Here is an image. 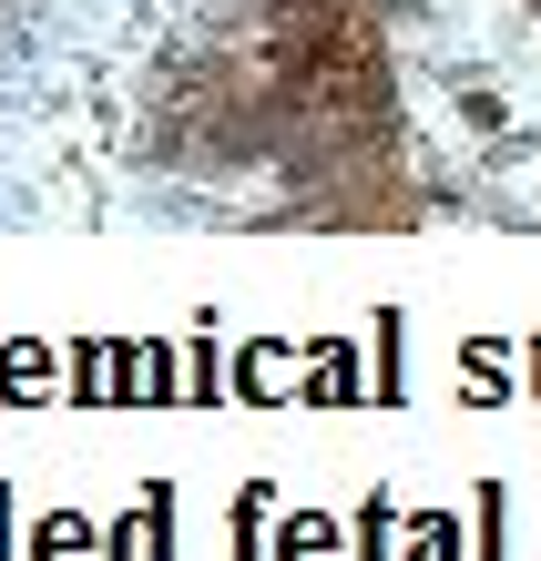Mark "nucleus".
I'll use <instances>...</instances> for the list:
<instances>
[{
  "instance_id": "obj_3",
  "label": "nucleus",
  "mask_w": 541,
  "mask_h": 561,
  "mask_svg": "<svg viewBox=\"0 0 541 561\" xmlns=\"http://www.w3.org/2000/svg\"><path fill=\"white\" fill-rule=\"evenodd\" d=\"M42 388H61V357L52 347H0V399H42Z\"/></svg>"
},
{
  "instance_id": "obj_1",
  "label": "nucleus",
  "mask_w": 541,
  "mask_h": 561,
  "mask_svg": "<svg viewBox=\"0 0 541 561\" xmlns=\"http://www.w3.org/2000/svg\"><path fill=\"white\" fill-rule=\"evenodd\" d=\"M72 399H133V347H113V337H92L82 357H72Z\"/></svg>"
},
{
  "instance_id": "obj_9",
  "label": "nucleus",
  "mask_w": 541,
  "mask_h": 561,
  "mask_svg": "<svg viewBox=\"0 0 541 561\" xmlns=\"http://www.w3.org/2000/svg\"><path fill=\"white\" fill-rule=\"evenodd\" d=\"M215 388H225V368H215V347H194V357H184V399H215Z\"/></svg>"
},
{
  "instance_id": "obj_7",
  "label": "nucleus",
  "mask_w": 541,
  "mask_h": 561,
  "mask_svg": "<svg viewBox=\"0 0 541 561\" xmlns=\"http://www.w3.org/2000/svg\"><path fill=\"white\" fill-rule=\"evenodd\" d=\"M277 378H286V347H246V368H235V388H246V399H277Z\"/></svg>"
},
{
  "instance_id": "obj_12",
  "label": "nucleus",
  "mask_w": 541,
  "mask_h": 561,
  "mask_svg": "<svg viewBox=\"0 0 541 561\" xmlns=\"http://www.w3.org/2000/svg\"><path fill=\"white\" fill-rule=\"evenodd\" d=\"M531 388H541V337H531Z\"/></svg>"
},
{
  "instance_id": "obj_4",
  "label": "nucleus",
  "mask_w": 541,
  "mask_h": 561,
  "mask_svg": "<svg viewBox=\"0 0 541 561\" xmlns=\"http://www.w3.org/2000/svg\"><path fill=\"white\" fill-rule=\"evenodd\" d=\"M31 561H92V520L82 511H52L42 531H31Z\"/></svg>"
},
{
  "instance_id": "obj_5",
  "label": "nucleus",
  "mask_w": 541,
  "mask_h": 561,
  "mask_svg": "<svg viewBox=\"0 0 541 561\" xmlns=\"http://www.w3.org/2000/svg\"><path fill=\"white\" fill-rule=\"evenodd\" d=\"M388 531H398V501H358V561H388Z\"/></svg>"
},
{
  "instance_id": "obj_2",
  "label": "nucleus",
  "mask_w": 541,
  "mask_h": 561,
  "mask_svg": "<svg viewBox=\"0 0 541 561\" xmlns=\"http://www.w3.org/2000/svg\"><path fill=\"white\" fill-rule=\"evenodd\" d=\"M113 561H174V501H164V490L113 531Z\"/></svg>"
},
{
  "instance_id": "obj_11",
  "label": "nucleus",
  "mask_w": 541,
  "mask_h": 561,
  "mask_svg": "<svg viewBox=\"0 0 541 561\" xmlns=\"http://www.w3.org/2000/svg\"><path fill=\"white\" fill-rule=\"evenodd\" d=\"M409 561H460V531H450V520H429V531H419V551Z\"/></svg>"
},
{
  "instance_id": "obj_8",
  "label": "nucleus",
  "mask_w": 541,
  "mask_h": 561,
  "mask_svg": "<svg viewBox=\"0 0 541 561\" xmlns=\"http://www.w3.org/2000/svg\"><path fill=\"white\" fill-rule=\"evenodd\" d=\"M460 113H470V134H500V92H491V82H470Z\"/></svg>"
},
{
  "instance_id": "obj_6",
  "label": "nucleus",
  "mask_w": 541,
  "mask_h": 561,
  "mask_svg": "<svg viewBox=\"0 0 541 561\" xmlns=\"http://www.w3.org/2000/svg\"><path fill=\"white\" fill-rule=\"evenodd\" d=\"M277 561H337V531H327V520H286Z\"/></svg>"
},
{
  "instance_id": "obj_10",
  "label": "nucleus",
  "mask_w": 541,
  "mask_h": 561,
  "mask_svg": "<svg viewBox=\"0 0 541 561\" xmlns=\"http://www.w3.org/2000/svg\"><path fill=\"white\" fill-rule=\"evenodd\" d=\"M500 388H511V378H500V357H491V347H470V399H500Z\"/></svg>"
},
{
  "instance_id": "obj_13",
  "label": "nucleus",
  "mask_w": 541,
  "mask_h": 561,
  "mask_svg": "<svg viewBox=\"0 0 541 561\" xmlns=\"http://www.w3.org/2000/svg\"><path fill=\"white\" fill-rule=\"evenodd\" d=\"M0 561H11V551H0Z\"/></svg>"
}]
</instances>
